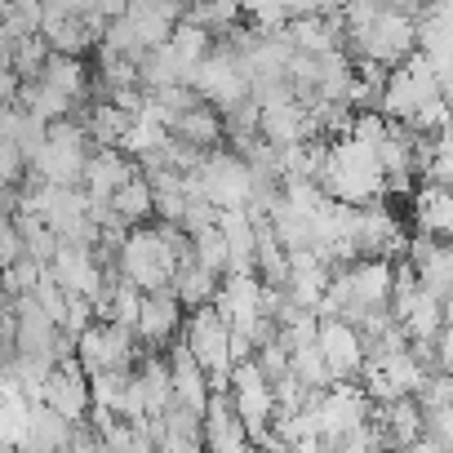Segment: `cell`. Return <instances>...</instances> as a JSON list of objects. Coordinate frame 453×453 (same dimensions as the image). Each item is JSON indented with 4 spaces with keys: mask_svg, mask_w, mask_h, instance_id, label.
I'll use <instances>...</instances> for the list:
<instances>
[{
    "mask_svg": "<svg viewBox=\"0 0 453 453\" xmlns=\"http://www.w3.org/2000/svg\"><path fill=\"white\" fill-rule=\"evenodd\" d=\"M191 360L204 369L213 395H226V387H232V325H226L218 316V307H200V311H187V325H182V338H178Z\"/></svg>",
    "mask_w": 453,
    "mask_h": 453,
    "instance_id": "7a4b0ae2",
    "label": "cell"
},
{
    "mask_svg": "<svg viewBox=\"0 0 453 453\" xmlns=\"http://www.w3.org/2000/svg\"><path fill=\"white\" fill-rule=\"evenodd\" d=\"M182 325H187V311L173 298V289H165V294H147L142 298V311H138L134 334H138V342H142L147 356H165L182 338Z\"/></svg>",
    "mask_w": 453,
    "mask_h": 453,
    "instance_id": "9c48e42d",
    "label": "cell"
},
{
    "mask_svg": "<svg viewBox=\"0 0 453 453\" xmlns=\"http://www.w3.org/2000/svg\"><path fill=\"white\" fill-rule=\"evenodd\" d=\"M316 351L325 356V365L334 373V387L338 382H360V373H365V338L351 325L320 316V325H316Z\"/></svg>",
    "mask_w": 453,
    "mask_h": 453,
    "instance_id": "30bf717a",
    "label": "cell"
},
{
    "mask_svg": "<svg viewBox=\"0 0 453 453\" xmlns=\"http://www.w3.org/2000/svg\"><path fill=\"white\" fill-rule=\"evenodd\" d=\"M36 404H45L50 413H58V418L72 422V426H85V422H89L94 395H89V378H85V369H81L76 356H67V360L54 365V373H50V382L41 387V400H36Z\"/></svg>",
    "mask_w": 453,
    "mask_h": 453,
    "instance_id": "ba28073f",
    "label": "cell"
},
{
    "mask_svg": "<svg viewBox=\"0 0 453 453\" xmlns=\"http://www.w3.org/2000/svg\"><path fill=\"white\" fill-rule=\"evenodd\" d=\"M165 360H169L173 404H178V409H187V413H196V418H204V409H209V400H213V387H209L204 369L191 360V351H187L182 342H173V347L165 351Z\"/></svg>",
    "mask_w": 453,
    "mask_h": 453,
    "instance_id": "5bb4252c",
    "label": "cell"
},
{
    "mask_svg": "<svg viewBox=\"0 0 453 453\" xmlns=\"http://www.w3.org/2000/svg\"><path fill=\"white\" fill-rule=\"evenodd\" d=\"M435 373L453 378V320H444V329L435 338Z\"/></svg>",
    "mask_w": 453,
    "mask_h": 453,
    "instance_id": "ffe728a7",
    "label": "cell"
},
{
    "mask_svg": "<svg viewBox=\"0 0 453 453\" xmlns=\"http://www.w3.org/2000/svg\"><path fill=\"white\" fill-rule=\"evenodd\" d=\"M94 151L98 147L89 142V134H85L81 120H58V125L45 129V147L27 165V173L41 178V182H50V187H81L85 165H89Z\"/></svg>",
    "mask_w": 453,
    "mask_h": 453,
    "instance_id": "3957f363",
    "label": "cell"
},
{
    "mask_svg": "<svg viewBox=\"0 0 453 453\" xmlns=\"http://www.w3.org/2000/svg\"><path fill=\"white\" fill-rule=\"evenodd\" d=\"M196 178H200L204 204H213L218 213H226V209H254V196H258L254 169H250L232 147L209 151V156L196 165Z\"/></svg>",
    "mask_w": 453,
    "mask_h": 453,
    "instance_id": "277c9868",
    "label": "cell"
},
{
    "mask_svg": "<svg viewBox=\"0 0 453 453\" xmlns=\"http://www.w3.org/2000/svg\"><path fill=\"white\" fill-rule=\"evenodd\" d=\"M409 236H426L435 245H453V191L418 187L409 196Z\"/></svg>",
    "mask_w": 453,
    "mask_h": 453,
    "instance_id": "4fadbf2b",
    "label": "cell"
},
{
    "mask_svg": "<svg viewBox=\"0 0 453 453\" xmlns=\"http://www.w3.org/2000/svg\"><path fill=\"white\" fill-rule=\"evenodd\" d=\"M111 213L129 226H147V222H156V191H151V182L142 178V173H134L116 196H111Z\"/></svg>",
    "mask_w": 453,
    "mask_h": 453,
    "instance_id": "2e32d148",
    "label": "cell"
},
{
    "mask_svg": "<svg viewBox=\"0 0 453 453\" xmlns=\"http://www.w3.org/2000/svg\"><path fill=\"white\" fill-rule=\"evenodd\" d=\"M19 89H23V81L10 67H0V111H10L19 103Z\"/></svg>",
    "mask_w": 453,
    "mask_h": 453,
    "instance_id": "44dd1931",
    "label": "cell"
},
{
    "mask_svg": "<svg viewBox=\"0 0 453 453\" xmlns=\"http://www.w3.org/2000/svg\"><path fill=\"white\" fill-rule=\"evenodd\" d=\"M191 89H196V98L200 103H209L213 111H236L241 103H250L254 98V85H250V72H245V63H241V54L232 50V45H218L204 63H200V72H196V81H191Z\"/></svg>",
    "mask_w": 453,
    "mask_h": 453,
    "instance_id": "8992f818",
    "label": "cell"
},
{
    "mask_svg": "<svg viewBox=\"0 0 453 453\" xmlns=\"http://www.w3.org/2000/svg\"><path fill=\"white\" fill-rule=\"evenodd\" d=\"M50 276L72 294V298H98L103 294V285L111 280L107 276V267L98 263V250H89V245H58V254H54V263H50Z\"/></svg>",
    "mask_w": 453,
    "mask_h": 453,
    "instance_id": "8fae6325",
    "label": "cell"
},
{
    "mask_svg": "<svg viewBox=\"0 0 453 453\" xmlns=\"http://www.w3.org/2000/svg\"><path fill=\"white\" fill-rule=\"evenodd\" d=\"M138 173V165L125 151H94L81 178V191L89 196V204H111V196Z\"/></svg>",
    "mask_w": 453,
    "mask_h": 453,
    "instance_id": "9a60e30c",
    "label": "cell"
},
{
    "mask_svg": "<svg viewBox=\"0 0 453 453\" xmlns=\"http://www.w3.org/2000/svg\"><path fill=\"white\" fill-rule=\"evenodd\" d=\"M142 356L147 351H142L138 334L134 329H120V325H98L94 320L76 338V360H81L85 378H94V373H129V369H138Z\"/></svg>",
    "mask_w": 453,
    "mask_h": 453,
    "instance_id": "52a82bcc",
    "label": "cell"
},
{
    "mask_svg": "<svg viewBox=\"0 0 453 453\" xmlns=\"http://www.w3.org/2000/svg\"><path fill=\"white\" fill-rule=\"evenodd\" d=\"M182 19H187V10L169 5V0H138V5H125V23H129L134 45H138L142 58L156 54L160 45H169Z\"/></svg>",
    "mask_w": 453,
    "mask_h": 453,
    "instance_id": "7c38bea8",
    "label": "cell"
},
{
    "mask_svg": "<svg viewBox=\"0 0 453 453\" xmlns=\"http://www.w3.org/2000/svg\"><path fill=\"white\" fill-rule=\"evenodd\" d=\"M226 400H232V413L241 418V426L250 431V440L258 449L272 444V426H276V391L263 378V369L254 360L232 369V387H226Z\"/></svg>",
    "mask_w": 453,
    "mask_h": 453,
    "instance_id": "5b68a950",
    "label": "cell"
},
{
    "mask_svg": "<svg viewBox=\"0 0 453 453\" xmlns=\"http://www.w3.org/2000/svg\"><path fill=\"white\" fill-rule=\"evenodd\" d=\"M32 298H36V307H41V311H45V316H50L58 329H63L67 307H72V294H67V289L50 276V267H45V276H41V285H36V294H32Z\"/></svg>",
    "mask_w": 453,
    "mask_h": 453,
    "instance_id": "ac0fdd59",
    "label": "cell"
},
{
    "mask_svg": "<svg viewBox=\"0 0 453 453\" xmlns=\"http://www.w3.org/2000/svg\"><path fill=\"white\" fill-rule=\"evenodd\" d=\"M218 285H222L218 276H209L204 267L187 263V267L178 272V280H173V298L182 303V311H200V307H213Z\"/></svg>",
    "mask_w": 453,
    "mask_h": 453,
    "instance_id": "e0dca14e",
    "label": "cell"
},
{
    "mask_svg": "<svg viewBox=\"0 0 453 453\" xmlns=\"http://www.w3.org/2000/svg\"><path fill=\"white\" fill-rule=\"evenodd\" d=\"M19 258H27L23 250V236H19V226H14V213L0 209V276H5Z\"/></svg>",
    "mask_w": 453,
    "mask_h": 453,
    "instance_id": "d6986e66",
    "label": "cell"
},
{
    "mask_svg": "<svg viewBox=\"0 0 453 453\" xmlns=\"http://www.w3.org/2000/svg\"><path fill=\"white\" fill-rule=\"evenodd\" d=\"M316 187L334 204H347V209H369V204L387 200V178H382L378 147H369V142H360L351 134L338 138V142H329Z\"/></svg>",
    "mask_w": 453,
    "mask_h": 453,
    "instance_id": "6da1fadb",
    "label": "cell"
}]
</instances>
